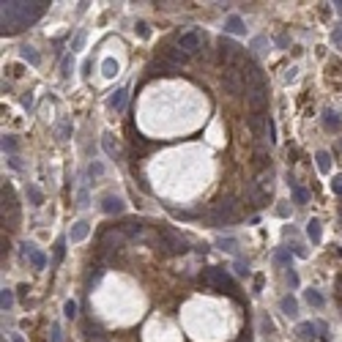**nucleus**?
I'll use <instances>...</instances> for the list:
<instances>
[{
	"label": "nucleus",
	"mask_w": 342,
	"mask_h": 342,
	"mask_svg": "<svg viewBox=\"0 0 342 342\" xmlns=\"http://www.w3.org/2000/svg\"><path fill=\"white\" fill-rule=\"evenodd\" d=\"M47 6L49 3H14V0L3 3V33L11 36L17 30L33 25L47 11Z\"/></svg>",
	"instance_id": "1"
},
{
	"label": "nucleus",
	"mask_w": 342,
	"mask_h": 342,
	"mask_svg": "<svg viewBox=\"0 0 342 342\" xmlns=\"http://www.w3.org/2000/svg\"><path fill=\"white\" fill-rule=\"evenodd\" d=\"M200 285L202 287H211V290H222V293H230L236 296V280H233L230 274L224 271V268H219V265H211V268H202L200 271Z\"/></svg>",
	"instance_id": "2"
},
{
	"label": "nucleus",
	"mask_w": 342,
	"mask_h": 342,
	"mask_svg": "<svg viewBox=\"0 0 342 342\" xmlns=\"http://www.w3.org/2000/svg\"><path fill=\"white\" fill-rule=\"evenodd\" d=\"M202 39H205L202 33H197V30H189V33L178 36V47H181L186 55H195V52H200V49H202Z\"/></svg>",
	"instance_id": "3"
},
{
	"label": "nucleus",
	"mask_w": 342,
	"mask_h": 342,
	"mask_svg": "<svg viewBox=\"0 0 342 342\" xmlns=\"http://www.w3.org/2000/svg\"><path fill=\"white\" fill-rule=\"evenodd\" d=\"M88 233H91V222H88V219H80V222L69 230V236H66V238H69L71 244H80V241L88 238Z\"/></svg>",
	"instance_id": "4"
},
{
	"label": "nucleus",
	"mask_w": 342,
	"mask_h": 342,
	"mask_svg": "<svg viewBox=\"0 0 342 342\" xmlns=\"http://www.w3.org/2000/svg\"><path fill=\"white\" fill-rule=\"evenodd\" d=\"M123 208H126V202L121 200V197H115V195L101 197V211H104V214H123Z\"/></svg>",
	"instance_id": "5"
},
{
	"label": "nucleus",
	"mask_w": 342,
	"mask_h": 342,
	"mask_svg": "<svg viewBox=\"0 0 342 342\" xmlns=\"http://www.w3.org/2000/svg\"><path fill=\"white\" fill-rule=\"evenodd\" d=\"M224 33H233V36H241V33H246V25H244V20L238 14H230L227 20H224Z\"/></svg>",
	"instance_id": "6"
},
{
	"label": "nucleus",
	"mask_w": 342,
	"mask_h": 342,
	"mask_svg": "<svg viewBox=\"0 0 342 342\" xmlns=\"http://www.w3.org/2000/svg\"><path fill=\"white\" fill-rule=\"evenodd\" d=\"M296 334L301 337V340H315V337H321V331H318V323L315 321H304L296 326Z\"/></svg>",
	"instance_id": "7"
},
{
	"label": "nucleus",
	"mask_w": 342,
	"mask_h": 342,
	"mask_svg": "<svg viewBox=\"0 0 342 342\" xmlns=\"http://www.w3.org/2000/svg\"><path fill=\"white\" fill-rule=\"evenodd\" d=\"M25 258L30 260V265H33V268H44V265H47V258H44V252H39L33 244H25Z\"/></svg>",
	"instance_id": "8"
},
{
	"label": "nucleus",
	"mask_w": 342,
	"mask_h": 342,
	"mask_svg": "<svg viewBox=\"0 0 342 342\" xmlns=\"http://www.w3.org/2000/svg\"><path fill=\"white\" fill-rule=\"evenodd\" d=\"M323 126H326L328 132H337V129H342V118L337 110H326L323 112Z\"/></svg>",
	"instance_id": "9"
},
{
	"label": "nucleus",
	"mask_w": 342,
	"mask_h": 342,
	"mask_svg": "<svg viewBox=\"0 0 342 342\" xmlns=\"http://www.w3.org/2000/svg\"><path fill=\"white\" fill-rule=\"evenodd\" d=\"M126 96H129V91H126V88H118V91H115L110 99H107V107H110V110H123Z\"/></svg>",
	"instance_id": "10"
},
{
	"label": "nucleus",
	"mask_w": 342,
	"mask_h": 342,
	"mask_svg": "<svg viewBox=\"0 0 342 342\" xmlns=\"http://www.w3.org/2000/svg\"><path fill=\"white\" fill-rule=\"evenodd\" d=\"M307 236H309V241H312V244H321L323 227H321V222H318V219H309V222H307Z\"/></svg>",
	"instance_id": "11"
},
{
	"label": "nucleus",
	"mask_w": 342,
	"mask_h": 342,
	"mask_svg": "<svg viewBox=\"0 0 342 342\" xmlns=\"http://www.w3.org/2000/svg\"><path fill=\"white\" fill-rule=\"evenodd\" d=\"M280 309L287 315V318H296V312H299V304H296L293 296H285V299L280 301Z\"/></svg>",
	"instance_id": "12"
},
{
	"label": "nucleus",
	"mask_w": 342,
	"mask_h": 342,
	"mask_svg": "<svg viewBox=\"0 0 342 342\" xmlns=\"http://www.w3.org/2000/svg\"><path fill=\"white\" fill-rule=\"evenodd\" d=\"M304 299H307V304H309V307H318V309H321L323 304H326V299H323V296L318 293V290H312V287H309L307 293H304Z\"/></svg>",
	"instance_id": "13"
},
{
	"label": "nucleus",
	"mask_w": 342,
	"mask_h": 342,
	"mask_svg": "<svg viewBox=\"0 0 342 342\" xmlns=\"http://www.w3.org/2000/svg\"><path fill=\"white\" fill-rule=\"evenodd\" d=\"M315 161H318V170H321V173H328V170H331V156H328L326 151H318V154H315Z\"/></svg>",
	"instance_id": "14"
},
{
	"label": "nucleus",
	"mask_w": 342,
	"mask_h": 342,
	"mask_svg": "<svg viewBox=\"0 0 342 342\" xmlns=\"http://www.w3.org/2000/svg\"><path fill=\"white\" fill-rule=\"evenodd\" d=\"M290 189H293V200H296V202H301V205H304V202L309 200V192H307L304 186H299L296 181H290Z\"/></svg>",
	"instance_id": "15"
},
{
	"label": "nucleus",
	"mask_w": 342,
	"mask_h": 342,
	"mask_svg": "<svg viewBox=\"0 0 342 342\" xmlns=\"http://www.w3.org/2000/svg\"><path fill=\"white\" fill-rule=\"evenodd\" d=\"M101 145H104V151H107L110 159H118V145L112 142V134H104V137H101Z\"/></svg>",
	"instance_id": "16"
},
{
	"label": "nucleus",
	"mask_w": 342,
	"mask_h": 342,
	"mask_svg": "<svg viewBox=\"0 0 342 342\" xmlns=\"http://www.w3.org/2000/svg\"><path fill=\"white\" fill-rule=\"evenodd\" d=\"M22 60H28L30 66H39V63H41V58H39V52H36L33 47H22Z\"/></svg>",
	"instance_id": "17"
},
{
	"label": "nucleus",
	"mask_w": 342,
	"mask_h": 342,
	"mask_svg": "<svg viewBox=\"0 0 342 342\" xmlns=\"http://www.w3.org/2000/svg\"><path fill=\"white\" fill-rule=\"evenodd\" d=\"M0 307H3V312H8V309L14 307V293L8 287H3V293H0Z\"/></svg>",
	"instance_id": "18"
},
{
	"label": "nucleus",
	"mask_w": 342,
	"mask_h": 342,
	"mask_svg": "<svg viewBox=\"0 0 342 342\" xmlns=\"http://www.w3.org/2000/svg\"><path fill=\"white\" fill-rule=\"evenodd\" d=\"M101 71H104V77H115V74H118V63H115V58H104Z\"/></svg>",
	"instance_id": "19"
},
{
	"label": "nucleus",
	"mask_w": 342,
	"mask_h": 342,
	"mask_svg": "<svg viewBox=\"0 0 342 342\" xmlns=\"http://www.w3.org/2000/svg\"><path fill=\"white\" fill-rule=\"evenodd\" d=\"M28 197H30V202H33V205H41V202H44V195L36 186H28Z\"/></svg>",
	"instance_id": "20"
},
{
	"label": "nucleus",
	"mask_w": 342,
	"mask_h": 342,
	"mask_svg": "<svg viewBox=\"0 0 342 342\" xmlns=\"http://www.w3.org/2000/svg\"><path fill=\"white\" fill-rule=\"evenodd\" d=\"M331 44H334V49H342V25L331 30Z\"/></svg>",
	"instance_id": "21"
},
{
	"label": "nucleus",
	"mask_w": 342,
	"mask_h": 342,
	"mask_svg": "<svg viewBox=\"0 0 342 342\" xmlns=\"http://www.w3.org/2000/svg\"><path fill=\"white\" fill-rule=\"evenodd\" d=\"M63 312H66V318H77V301H66Z\"/></svg>",
	"instance_id": "22"
},
{
	"label": "nucleus",
	"mask_w": 342,
	"mask_h": 342,
	"mask_svg": "<svg viewBox=\"0 0 342 342\" xmlns=\"http://www.w3.org/2000/svg\"><path fill=\"white\" fill-rule=\"evenodd\" d=\"M104 173V167H101V164H99V161H93L91 167H88V175H91V178H99V175Z\"/></svg>",
	"instance_id": "23"
},
{
	"label": "nucleus",
	"mask_w": 342,
	"mask_h": 342,
	"mask_svg": "<svg viewBox=\"0 0 342 342\" xmlns=\"http://www.w3.org/2000/svg\"><path fill=\"white\" fill-rule=\"evenodd\" d=\"M14 148H17L14 137H3V151H8V154H14Z\"/></svg>",
	"instance_id": "24"
},
{
	"label": "nucleus",
	"mask_w": 342,
	"mask_h": 342,
	"mask_svg": "<svg viewBox=\"0 0 342 342\" xmlns=\"http://www.w3.org/2000/svg\"><path fill=\"white\" fill-rule=\"evenodd\" d=\"M274 258H277V263H287V265H290V252L280 249V252H277V255H274Z\"/></svg>",
	"instance_id": "25"
},
{
	"label": "nucleus",
	"mask_w": 342,
	"mask_h": 342,
	"mask_svg": "<svg viewBox=\"0 0 342 342\" xmlns=\"http://www.w3.org/2000/svg\"><path fill=\"white\" fill-rule=\"evenodd\" d=\"M331 189H334V195H342V173L334 175V181H331Z\"/></svg>",
	"instance_id": "26"
},
{
	"label": "nucleus",
	"mask_w": 342,
	"mask_h": 342,
	"mask_svg": "<svg viewBox=\"0 0 342 342\" xmlns=\"http://www.w3.org/2000/svg\"><path fill=\"white\" fill-rule=\"evenodd\" d=\"M219 246H222V249H227V252H236V241H233V238H222V241H219Z\"/></svg>",
	"instance_id": "27"
},
{
	"label": "nucleus",
	"mask_w": 342,
	"mask_h": 342,
	"mask_svg": "<svg viewBox=\"0 0 342 342\" xmlns=\"http://www.w3.org/2000/svg\"><path fill=\"white\" fill-rule=\"evenodd\" d=\"M315 323H318V331H321V340H328V337H331V334H328V326H326L323 321H315Z\"/></svg>",
	"instance_id": "28"
},
{
	"label": "nucleus",
	"mask_w": 342,
	"mask_h": 342,
	"mask_svg": "<svg viewBox=\"0 0 342 342\" xmlns=\"http://www.w3.org/2000/svg\"><path fill=\"white\" fill-rule=\"evenodd\" d=\"M287 282H290V287H299V274H296L293 268L287 271Z\"/></svg>",
	"instance_id": "29"
},
{
	"label": "nucleus",
	"mask_w": 342,
	"mask_h": 342,
	"mask_svg": "<svg viewBox=\"0 0 342 342\" xmlns=\"http://www.w3.org/2000/svg\"><path fill=\"white\" fill-rule=\"evenodd\" d=\"M60 260H63V241H58L55 244V265L60 263Z\"/></svg>",
	"instance_id": "30"
},
{
	"label": "nucleus",
	"mask_w": 342,
	"mask_h": 342,
	"mask_svg": "<svg viewBox=\"0 0 342 342\" xmlns=\"http://www.w3.org/2000/svg\"><path fill=\"white\" fill-rule=\"evenodd\" d=\"M82 41H85V36H82V33H77V39H74V44H71V52L82 47Z\"/></svg>",
	"instance_id": "31"
},
{
	"label": "nucleus",
	"mask_w": 342,
	"mask_h": 342,
	"mask_svg": "<svg viewBox=\"0 0 342 342\" xmlns=\"http://www.w3.org/2000/svg\"><path fill=\"white\" fill-rule=\"evenodd\" d=\"M69 134H71V123H63V126H60V140H66Z\"/></svg>",
	"instance_id": "32"
},
{
	"label": "nucleus",
	"mask_w": 342,
	"mask_h": 342,
	"mask_svg": "<svg viewBox=\"0 0 342 342\" xmlns=\"http://www.w3.org/2000/svg\"><path fill=\"white\" fill-rule=\"evenodd\" d=\"M52 342H60V326L52 323Z\"/></svg>",
	"instance_id": "33"
},
{
	"label": "nucleus",
	"mask_w": 342,
	"mask_h": 342,
	"mask_svg": "<svg viewBox=\"0 0 342 342\" xmlns=\"http://www.w3.org/2000/svg\"><path fill=\"white\" fill-rule=\"evenodd\" d=\"M134 30H137V33H140L142 39L148 36V25H145V22H137V28H134Z\"/></svg>",
	"instance_id": "34"
},
{
	"label": "nucleus",
	"mask_w": 342,
	"mask_h": 342,
	"mask_svg": "<svg viewBox=\"0 0 342 342\" xmlns=\"http://www.w3.org/2000/svg\"><path fill=\"white\" fill-rule=\"evenodd\" d=\"M69 69H71V55L63 58V77H69Z\"/></svg>",
	"instance_id": "35"
},
{
	"label": "nucleus",
	"mask_w": 342,
	"mask_h": 342,
	"mask_svg": "<svg viewBox=\"0 0 342 342\" xmlns=\"http://www.w3.org/2000/svg\"><path fill=\"white\" fill-rule=\"evenodd\" d=\"M22 104H25V107H33V96H30V93H28V96H22Z\"/></svg>",
	"instance_id": "36"
},
{
	"label": "nucleus",
	"mask_w": 342,
	"mask_h": 342,
	"mask_svg": "<svg viewBox=\"0 0 342 342\" xmlns=\"http://www.w3.org/2000/svg\"><path fill=\"white\" fill-rule=\"evenodd\" d=\"M80 205H88V192H80Z\"/></svg>",
	"instance_id": "37"
},
{
	"label": "nucleus",
	"mask_w": 342,
	"mask_h": 342,
	"mask_svg": "<svg viewBox=\"0 0 342 342\" xmlns=\"http://www.w3.org/2000/svg\"><path fill=\"white\" fill-rule=\"evenodd\" d=\"M11 342H25V340H22V337H20V334H17V331H14V334H11Z\"/></svg>",
	"instance_id": "38"
},
{
	"label": "nucleus",
	"mask_w": 342,
	"mask_h": 342,
	"mask_svg": "<svg viewBox=\"0 0 342 342\" xmlns=\"http://www.w3.org/2000/svg\"><path fill=\"white\" fill-rule=\"evenodd\" d=\"M334 6H337V11H340V14H342V0H340V3H334Z\"/></svg>",
	"instance_id": "39"
}]
</instances>
